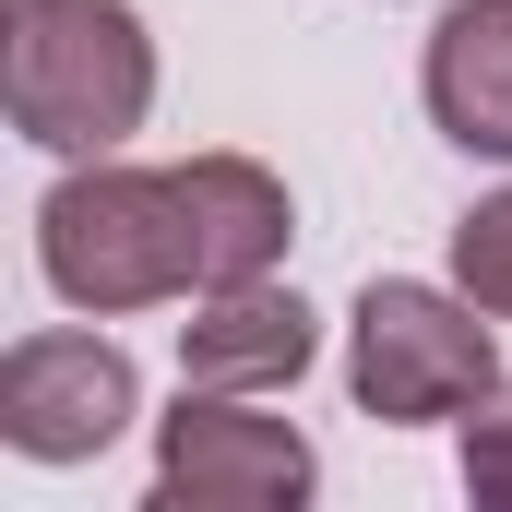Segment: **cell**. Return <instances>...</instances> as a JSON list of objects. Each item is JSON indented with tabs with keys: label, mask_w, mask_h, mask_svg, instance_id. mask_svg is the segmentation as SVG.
<instances>
[{
	"label": "cell",
	"mask_w": 512,
	"mask_h": 512,
	"mask_svg": "<svg viewBox=\"0 0 512 512\" xmlns=\"http://www.w3.org/2000/svg\"><path fill=\"white\" fill-rule=\"evenodd\" d=\"M0 108L48 155H120L155 108V36L131 0H0Z\"/></svg>",
	"instance_id": "obj_1"
},
{
	"label": "cell",
	"mask_w": 512,
	"mask_h": 512,
	"mask_svg": "<svg viewBox=\"0 0 512 512\" xmlns=\"http://www.w3.org/2000/svg\"><path fill=\"white\" fill-rule=\"evenodd\" d=\"M36 274H48L72 310H96V322L179 298L191 262H179V191H167V167L72 155V179L36 203Z\"/></svg>",
	"instance_id": "obj_2"
},
{
	"label": "cell",
	"mask_w": 512,
	"mask_h": 512,
	"mask_svg": "<svg viewBox=\"0 0 512 512\" xmlns=\"http://www.w3.org/2000/svg\"><path fill=\"white\" fill-rule=\"evenodd\" d=\"M501 382L489 310L465 286H417V274H370L358 322H346V393L382 429H441Z\"/></svg>",
	"instance_id": "obj_3"
},
{
	"label": "cell",
	"mask_w": 512,
	"mask_h": 512,
	"mask_svg": "<svg viewBox=\"0 0 512 512\" xmlns=\"http://www.w3.org/2000/svg\"><path fill=\"white\" fill-rule=\"evenodd\" d=\"M310 489H322V453L286 417H251V393L179 382V405L155 417V501L167 512H298Z\"/></svg>",
	"instance_id": "obj_4"
},
{
	"label": "cell",
	"mask_w": 512,
	"mask_h": 512,
	"mask_svg": "<svg viewBox=\"0 0 512 512\" xmlns=\"http://www.w3.org/2000/svg\"><path fill=\"white\" fill-rule=\"evenodd\" d=\"M143 417V370L108 334H24L0 358V441L24 465H96Z\"/></svg>",
	"instance_id": "obj_5"
},
{
	"label": "cell",
	"mask_w": 512,
	"mask_h": 512,
	"mask_svg": "<svg viewBox=\"0 0 512 512\" xmlns=\"http://www.w3.org/2000/svg\"><path fill=\"white\" fill-rule=\"evenodd\" d=\"M167 191H179V262H191V298H215V286H262L286 239H298V203H286V179L262 167V155H191V167H167Z\"/></svg>",
	"instance_id": "obj_6"
},
{
	"label": "cell",
	"mask_w": 512,
	"mask_h": 512,
	"mask_svg": "<svg viewBox=\"0 0 512 512\" xmlns=\"http://www.w3.org/2000/svg\"><path fill=\"white\" fill-rule=\"evenodd\" d=\"M322 358V322L298 286H215L191 322H179V382H215V393H286L298 370Z\"/></svg>",
	"instance_id": "obj_7"
},
{
	"label": "cell",
	"mask_w": 512,
	"mask_h": 512,
	"mask_svg": "<svg viewBox=\"0 0 512 512\" xmlns=\"http://www.w3.org/2000/svg\"><path fill=\"white\" fill-rule=\"evenodd\" d=\"M417 96H429L441 143L501 155V167H512V0H453V12L429 24Z\"/></svg>",
	"instance_id": "obj_8"
},
{
	"label": "cell",
	"mask_w": 512,
	"mask_h": 512,
	"mask_svg": "<svg viewBox=\"0 0 512 512\" xmlns=\"http://www.w3.org/2000/svg\"><path fill=\"white\" fill-rule=\"evenodd\" d=\"M453 286H465L489 322H512V191H489V203L453 227Z\"/></svg>",
	"instance_id": "obj_9"
},
{
	"label": "cell",
	"mask_w": 512,
	"mask_h": 512,
	"mask_svg": "<svg viewBox=\"0 0 512 512\" xmlns=\"http://www.w3.org/2000/svg\"><path fill=\"white\" fill-rule=\"evenodd\" d=\"M465 489H477V512H512V382L465 405Z\"/></svg>",
	"instance_id": "obj_10"
}]
</instances>
